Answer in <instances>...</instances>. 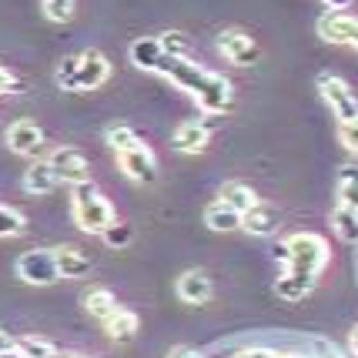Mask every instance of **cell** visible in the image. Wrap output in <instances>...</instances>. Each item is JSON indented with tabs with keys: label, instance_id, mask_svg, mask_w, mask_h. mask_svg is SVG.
Instances as JSON below:
<instances>
[{
	"label": "cell",
	"instance_id": "obj_1",
	"mask_svg": "<svg viewBox=\"0 0 358 358\" xmlns=\"http://www.w3.org/2000/svg\"><path fill=\"white\" fill-rule=\"evenodd\" d=\"M285 248H288L285 275L278 278L275 292L285 301H301L315 288L318 271L328 265V241L315 231H301V234H292L285 241Z\"/></svg>",
	"mask_w": 358,
	"mask_h": 358
},
{
	"label": "cell",
	"instance_id": "obj_2",
	"mask_svg": "<svg viewBox=\"0 0 358 358\" xmlns=\"http://www.w3.org/2000/svg\"><path fill=\"white\" fill-rule=\"evenodd\" d=\"M164 78L171 80V84H178L185 94H191L198 101V108L208 110V114H224V110L231 108V84L221 78V74L201 67V64L168 57Z\"/></svg>",
	"mask_w": 358,
	"mask_h": 358
},
{
	"label": "cell",
	"instance_id": "obj_3",
	"mask_svg": "<svg viewBox=\"0 0 358 358\" xmlns=\"http://www.w3.org/2000/svg\"><path fill=\"white\" fill-rule=\"evenodd\" d=\"M71 211H74V221H78L80 231L87 234H104L114 224V208L108 204V198L97 191V187L87 181V185L74 187V198H71Z\"/></svg>",
	"mask_w": 358,
	"mask_h": 358
},
{
	"label": "cell",
	"instance_id": "obj_4",
	"mask_svg": "<svg viewBox=\"0 0 358 358\" xmlns=\"http://www.w3.org/2000/svg\"><path fill=\"white\" fill-rule=\"evenodd\" d=\"M318 91H322V97H325V104L331 108V114L338 117V124L358 121V97L342 78L322 74V78H318Z\"/></svg>",
	"mask_w": 358,
	"mask_h": 358
},
{
	"label": "cell",
	"instance_id": "obj_5",
	"mask_svg": "<svg viewBox=\"0 0 358 358\" xmlns=\"http://www.w3.org/2000/svg\"><path fill=\"white\" fill-rule=\"evenodd\" d=\"M17 275L20 281H27V285H54V281H61V268H57V258H54V251H44V248H34V251H24L20 258H17Z\"/></svg>",
	"mask_w": 358,
	"mask_h": 358
},
{
	"label": "cell",
	"instance_id": "obj_6",
	"mask_svg": "<svg viewBox=\"0 0 358 358\" xmlns=\"http://www.w3.org/2000/svg\"><path fill=\"white\" fill-rule=\"evenodd\" d=\"M47 164H50V171L57 174L61 185L78 187L91 181V161L80 155L78 148H57L54 155L47 157Z\"/></svg>",
	"mask_w": 358,
	"mask_h": 358
},
{
	"label": "cell",
	"instance_id": "obj_7",
	"mask_svg": "<svg viewBox=\"0 0 358 358\" xmlns=\"http://www.w3.org/2000/svg\"><path fill=\"white\" fill-rule=\"evenodd\" d=\"M218 50L234 64V67H251V64L258 61V44H255V37L245 31H221L218 34Z\"/></svg>",
	"mask_w": 358,
	"mask_h": 358
},
{
	"label": "cell",
	"instance_id": "obj_8",
	"mask_svg": "<svg viewBox=\"0 0 358 358\" xmlns=\"http://www.w3.org/2000/svg\"><path fill=\"white\" fill-rule=\"evenodd\" d=\"M117 161H121V171H124L127 178H134L141 185H155L157 161H155V155H151L148 144H138V148H131L124 155H117Z\"/></svg>",
	"mask_w": 358,
	"mask_h": 358
},
{
	"label": "cell",
	"instance_id": "obj_9",
	"mask_svg": "<svg viewBox=\"0 0 358 358\" xmlns=\"http://www.w3.org/2000/svg\"><path fill=\"white\" fill-rule=\"evenodd\" d=\"M110 74V64L101 50L87 47L84 54H78V91H94L101 87Z\"/></svg>",
	"mask_w": 358,
	"mask_h": 358
},
{
	"label": "cell",
	"instance_id": "obj_10",
	"mask_svg": "<svg viewBox=\"0 0 358 358\" xmlns=\"http://www.w3.org/2000/svg\"><path fill=\"white\" fill-rule=\"evenodd\" d=\"M318 34L328 44H348L358 47V17L352 14H325L318 20Z\"/></svg>",
	"mask_w": 358,
	"mask_h": 358
},
{
	"label": "cell",
	"instance_id": "obj_11",
	"mask_svg": "<svg viewBox=\"0 0 358 358\" xmlns=\"http://www.w3.org/2000/svg\"><path fill=\"white\" fill-rule=\"evenodd\" d=\"M7 144H10L14 155L37 157L41 148H44V131L34 124V121H17V124L7 127Z\"/></svg>",
	"mask_w": 358,
	"mask_h": 358
},
{
	"label": "cell",
	"instance_id": "obj_12",
	"mask_svg": "<svg viewBox=\"0 0 358 358\" xmlns=\"http://www.w3.org/2000/svg\"><path fill=\"white\" fill-rule=\"evenodd\" d=\"M131 64L141 67V71H151V74H164V64H168V54L157 37H138L131 44Z\"/></svg>",
	"mask_w": 358,
	"mask_h": 358
},
{
	"label": "cell",
	"instance_id": "obj_13",
	"mask_svg": "<svg viewBox=\"0 0 358 358\" xmlns=\"http://www.w3.org/2000/svg\"><path fill=\"white\" fill-rule=\"evenodd\" d=\"M241 228L248 234H258V238H268V234L278 231V208L275 204H265L258 201L251 211L241 215Z\"/></svg>",
	"mask_w": 358,
	"mask_h": 358
},
{
	"label": "cell",
	"instance_id": "obj_14",
	"mask_svg": "<svg viewBox=\"0 0 358 358\" xmlns=\"http://www.w3.org/2000/svg\"><path fill=\"white\" fill-rule=\"evenodd\" d=\"M178 298L185 305H204L211 298V278L204 275L201 268H191L178 278Z\"/></svg>",
	"mask_w": 358,
	"mask_h": 358
},
{
	"label": "cell",
	"instance_id": "obj_15",
	"mask_svg": "<svg viewBox=\"0 0 358 358\" xmlns=\"http://www.w3.org/2000/svg\"><path fill=\"white\" fill-rule=\"evenodd\" d=\"M204 144H208V124H204V121L191 117L185 124H178V131H174V148H178L181 155H198V151H204Z\"/></svg>",
	"mask_w": 358,
	"mask_h": 358
},
{
	"label": "cell",
	"instance_id": "obj_16",
	"mask_svg": "<svg viewBox=\"0 0 358 358\" xmlns=\"http://www.w3.org/2000/svg\"><path fill=\"white\" fill-rule=\"evenodd\" d=\"M54 258H57V268H61V278H84L91 271V258L74 245L54 248Z\"/></svg>",
	"mask_w": 358,
	"mask_h": 358
},
{
	"label": "cell",
	"instance_id": "obj_17",
	"mask_svg": "<svg viewBox=\"0 0 358 358\" xmlns=\"http://www.w3.org/2000/svg\"><path fill=\"white\" fill-rule=\"evenodd\" d=\"M84 308L91 312V318L104 322V325H108L110 318L121 312V305H117V298H114V292H110V288H91V292L84 295Z\"/></svg>",
	"mask_w": 358,
	"mask_h": 358
},
{
	"label": "cell",
	"instance_id": "obj_18",
	"mask_svg": "<svg viewBox=\"0 0 358 358\" xmlns=\"http://www.w3.org/2000/svg\"><path fill=\"white\" fill-rule=\"evenodd\" d=\"M57 185H61V181H57V174L50 171L47 161H34L31 168L24 171V187H27L31 194H37V198H41V194H50Z\"/></svg>",
	"mask_w": 358,
	"mask_h": 358
},
{
	"label": "cell",
	"instance_id": "obj_19",
	"mask_svg": "<svg viewBox=\"0 0 358 358\" xmlns=\"http://www.w3.org/2000/svg\"><path fill=\"white\" fill-rule=\"evenodd\" d=\"M204 224L211 231H234V228H241V211H234L231 204L224 201H215L204 208Z\"/></svg>",
	"mask_w": 358,
	"mask_h": 358
},
{
	"label": "cell",
	"instance_id": "obj_20",
	"mask_svg": "<svg viewBox=\"0 0 358 358\" xmlns=\"http://www.w3.org/2000/svg\"><path fill=\"white\" fill-rule=\"evenodd\" d=\"M218 201L231 204L234 211H241V215H245V211H251V208L258 204V194H255V191H251L245 181H228V185L221 187V198H218Z\"/></svg>",
	"mask_w": 358,
	"mask_h": 358
},
{
	"label": "cell",
	"instance_id": "obj_21",
	"mask_svg": "<svg viewBox=\"0 0 358 358\" xmlns=\"http://www.w3.org/2000/svg\"><path fill=\"white\" fill-rule=\"evenodd\" d=\"M338 204L358 211V168L355 164H345L338 171Z\"/></svg>",
	"mask_w": 358,
	"mask_h": 358
},
{
	"label": "cell",
	"instance_id": "obj_22",
	"mask_svg": "<svg viewBox=\"0 0 358 358\" xmlns=\"http://www.w3.org/2000/svg\"><path fill=\"white\" fill-rule=\"evenodd\" d=\"M331 224H335V234H338L342 241H348V245H355L358 241V211L338 204V208L331 211Z\"/></svg>",
	"mask_w": 358,
	"mask_h": 358
},
{
	"label": "cell",
	"instance_id": "obj_23",
	"mask_svg": "<svg viewBox=\"0 0 358 358\" xmlns=\"http://www.w3.org/2000/svg\"><path fill=\"white\" fill-rule=\"evenodd\" d=\"M108 335L114 338V342H131V338L138 335V315L121 308V312L108 322Z\"/></svg>",
	"mask_w": 358,
	"mask_h": 358
},
{
	"label": "cell",
	"instance_id": "obj_24",
	"mask_svg": "<svg viewBox=\"0 0 358 358\" xmlns=\"http://www.w3.org/2000/svg\"><path fill=\"white\" fill-rule=\"evenodd\" d=\"M108 144L114 148V155H124V151L138 148V144H144V141H141L127 124H110L108 127Z\"/></svg>",
	"mask_w": 358,
	"mask_h": 358
},
{
	"label": "cell",
	"instance_id": "obj_25",
	"mask_svg": "<svg viewBox=\"0 0 358 358\" xmlns=\"http://www.w3.org/2000/svg\"><path fill=\"white\" fill-rule=\"evenodd\" d=\"M14 348L24 358H57V348L47 342V338H37V335H27V338L14 342Z\"/></svg>",
	"mask_w": 358,
	"mask_h": 358
},
{
	"label": "cell",
	"instance_id": "obj_26",
	"mask_svg": "<svg viewBox=\"0 0 358 358\" xmlns=\"http://www.w3.org/2000/svg\"><path fill=\"white\" fill-rule=\"evenodd\" d=\"M157 41H161V47H164L168 57H174V61H191V41H187L185 34L168 31V34H161Z\"/></svg>",
	"mask_w": 358,
	"mask_h": 358
},
{
	"label": "cell",
	"instance_id": "obj_27",
	"mask_svg": "<svg viewBox=\"0 0 358 358\" xmlns=\"http://www.w3.org/2000/svg\"><path fill=\"white\" fill-rule=\"evenodd\" d=\"M20 231H24V215L0 204V238H17Z\"/></svg>",
	"mask_w": 358,
	"mask_h": 358
},
{
	"label": "cell",
	"instance_id": "obj_28",
	"mask_svg": "<svg viewBox=\"0 0 358 358\" xmlns=\"http://www.w3.org/2000/svg\"><path fill=\"white\" fill-rule=\"evenodd\" d=\"M101 238H104V245H108V248H124L127 241H131V224H124V221H114V224H110Z\"/></svg>",
	"mask_w": 358,
	"mask_h": 358
},
{
	"label": "cell",
	"instance_id": "obj_29",
	"mask_svg": "<svg viewBox=\"0 0 358 358\" xmlns=\"http://www.w3.org/2000/svg\"><path fill=\"white\" fill-rule=\"evenodd\" d=\"M57 84L64 91H78V57H64V64L57 67Z\"/></svg>",
	"mask_w": 358,
	"mask_h": 358
},
{
	"label": "cell",
	"instance_id": "obj_30",
	"mask_svg": "<svg viewBox=\"0 0 358 358\" xmlns=\"http://www.w3.org/2000/svg\"><path fill=\"white\" fill-rule=\"evenodd\" d=\"M44 10L50 20H71V14H74V0H44Z\"/></svg>",
	"mask_w": 358,
	"mask_h": 358
},
{
	"label": "cell",
	"instance_id": "obj_31",
	"mask_svg": "<svg viewBox=\"0 0 358 358\" xmlns=\"http://www.w3.org/2000/svg\"><path fill=\"white\" fill-rule=\"evenodd\" d=\"M338 141H342L345 148L358 155V121H348V124H338Z\"/></svg>",
	"mask_w": 358,
	"mask_h": 358
},
{
	"label": "cell",
	"instance_id": "obj_32",
	"mask_svg": "<svg viewBox=\"0 0 358 358\" xmlns=\"http://www.w3.org/2000/svg\"><path fill=\"white\" fill-rule=\"evenodd\" d=\"M234 358H281V355H275L271 348H241Z\"/></svg>",
	"mask_w": 358,
	"mask_h": 358
},
{
	"label": "cell",
	"instance_id": "obj_33",
	"mask_svg": "<svg viewBox=\"0 0 358 358\" xmlns=\"http://www.w3.org/2000/svg\"><path fill=\"white\" fill-rule=\"evenodd\" d=\"M168 358H204L198 348H187V345H178V348H171L168 352Z\"/></svg>",
	"mask_w": 358,
	"mask_h": 358
},
{
	"label": "cell",
	"instance_id": "obj_34",
	"mask_svg": "<svg viewBox=\"0 0 358 358\" xmlns=\"http://www.w3.org/2000/svg\"><path fill=\"white\" fill-rule=\"evenodd\" d=\"M10 87H14V74L7 67H0V94H7Z\"/></svg>",
	"mask_w": 358,
	"mask_h": 358
},
{
	"label": "cell",
	"instance_id": "obj_35",
	"mask_svg": "<svg viewBox=\"0 0 358 358\" xmlns=\"http://www.w3.org/2000/svg\"><path fill=\"white\" fill-rule=\"evenodd\" d=\"M352 3H355V0H325V7H331L335 14H342L345 7H352Z\"/></svg>",
	"mask_w": 358,
	"mask_h": 358
},
{
	"label": "cell",
	"instance_id": "obj_36",
	"mask_svg": "<svg viewBox=\"0 0 358 358\" xmlns=\"http://www.w3.org/2000/svg\"><path fill=\"white\" fill-rule=\"evenodd\" d=\"M10 348H14V338H10V335L0 328V355H3V352H10Z\"/></svg>",
	"mask_w": 358,
	"mask_h": 358
},
{
	"label": "cell",
	"instance_id": "obj_37",
	"mask_svg": "<svg viewBox=\"0 0 358 358\" xmlns=\"http://www.w3.org/2000/svg\"><path fill=\"white\" fill-rule=\"evenodd\" d=\"M0 358H24V355H20L17 348H10V352H3V355H0Z\"/></svg>",
	"mask_w": 358,
	"mask_h": 358
},
{
	"label": "cell",
	"instance_id": "obj_38",
	"mask_svg": "<svg viewBox=\"0 0 358 358\" xmlns=\"http://www.w3.org/2000/svg\"><path fill=\"white\" fill-rule=\"evenodd\" d=\"M352 348H355V355H358V328L352 331Z\"/></svg>",
	"mask_w": 358,
	"mask_h": 358
},
{
	"label": "cell",
	"instance_id": "obj_39",
	"mask_svg": "<svg viewBox=\"0 0 358 358\" xmlns=\"http://www.w3.org/2000/svg\"><path fill=\"white\" fill-rule=\"evenodd\" d=\"M281 358H308V355H298V352H292V355H281Z\"/></svg>",
	"mask_w": 358,
	"mask_h": 358
},
{
	"label": "cell",
	"instance_id": "obj_40",
	"mask_svg": "<svg viewBox=\"0 0 358 358\" xmlns=\"http://www.w3.org/2000/svg\"><path fill=\"white\" fill-rule=\"evenodd\" d=\"M322 358H338V355H335V352H328V355H322Z\"/></svg>",
	"mask_w": 358,
	"mask_h": 358
},
{
	"label": "cell",
	"instance_id": "obj_41",
	"mask_svg": "<svg viewBox=\"0 0 358 358\" xmlns=\"http://www.w3.org/2000/svg\"><path fill=\"white\" fill-rule=\"evenodd\" d=\"M67 358H84V355H67Z\"/></svg>",
	"mask_w": 358,
	"mask_h": 358
}]
</instances>
